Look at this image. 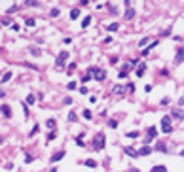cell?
<instances>
[{
    "label": "cell",
    "instance_id": "1",
    "mask_svg": "<svg viewBox=\"0 0 184 172\" xmlns=\"http://www.w3.org/2000/svg\"><path fill=\"white\" fill-rule=\"evenodd\" d=\"M88 74H89V76H91V78H95L97 81H103V80L106 78V72H104L103 68H97V66H89Z\"/></svg>",
    "mask_w": 184,
    "mask_h": 172
},
{
    "label": "cell",
    "instance_id": "2",
    "mask_svg": "<svg viewBox=\"0 0 184 172\" xmlns=\"http://www.w3.org/2000/svg\"><path fill=\"white\" fill-rule=\"evenodd\" d=\"M161 131L165 134H169L173 131V125H171V115H163L161 117Z\"/></svg>",
    "mask_w": 184,
    "mask_h": 172
},
{
    "label": "cell",
    "instance_id": "3",
    "mask_svg": "<svg viewBox=\"0 0 184 172\" xmlns=\"http://www.w3.org/2000/svg\"><path fill=\"white\" fill-rule=\"evenodd\" d=\"M93 148L97 149V151H101V149L104 148V133H99L95 136V142H93Z\"/></svg>",
    "mask_w": 184,
    "mask_h": 172
},
{
    "label": "cell",
    "instance_id": "4",
    "mask_svg": "<svg viewBox=\"0 0 184 172\" xmlns=\"http://www.w3.org/2000/svg\"><path fill=\"white\" fill-rule=\"evenodd\" d=\"M67 61H69V51H61L59 57H57V61H55V66H57V68H63Z\"/></svg>",
    "mask_w": 184,
    "mask_h": 172
},
{
    "label": "cell",
    "instance_id": "5",
    "mask_svg": "<svg viewBox=\"0 0 184 172\" xmlns=\"http://www.w3.org/2000/svg\"><path fill=\"white\" fill-rule=\"evenodd\" d=\"M156 136H158V131H156V127H148V131H146V142H144V144L148 146V144L152 142Z\"/></svg>",
    "mask_w": 184,
    "mask_h": 172
},
{
    "label": "cell",
    "instance_id": "6",
    "mask_svg": "<svg viewBox=\"0 0 184 172\" xmlns=\"http://www.w3.org/2000/svg\"><path fill=\"white\" fill-rule=\"evenodd\" d=\"M184 61V49L182 47H178L177 49V57H175V62H173V64H175V66H178V64Z\"/></svg>",
    "mask_w": 184,
    "mask_h": 172
},
{
    "label": "cell",
    "instance_id": "7",
    "mask_svg": "<svg viewBox=\"0 0 184 172\" xmlns=\"http://www.w3.org/2000/svg\"><path fill=\"white\" fill-rule=\"evenodd\" d=\"M123 151L129 155V157H133V159H137V157H140L139 155V151H137V149L135 148H131V146H125V149H123Z\"/></svg>",
    "mask_w": 184,
    "mask_h": 172
},
{
    "label": "cell",
    "instance_id": "8",
    "mask_svg": "<svg viewBox=\"0 0 184 172\" xmlns=\"http://www.w3.org/2000/svg\"><path fill=\"white\" fill-rule=\"evenodd\" d=\"M171 115L175 117V119H178V121L184 119V114H182V110H178V108H177V110H171Z\"/></svg>",
    "mask_w": 184,
    "mask_h": 172
},
{
    "label": "cell",
    "instance_id": "9",
    "mask_svg": "<svg viewBox=\"0 0 184 172\" xmlns=\"http://www.w3.org/2000/svg\"><path fill=\"white\" fill-rule=\"evenodd\" d=\"M156 46H158V40H154V42H152V44H148V46L144 47V51H143V55L146 57V55H148V53H150V51H152V49H154Z\"/></svg>",
    "mask_w": 184,
    "mask_h": 172
},
{
    "label": "cell",
    "instance_id": "10",
    "mask_svg": "<svg viewBox=\"0 0 184 172\" xmlns=\"http://www.w3.org/2000/svg\"><path fill=\"white\" fill-rule=\"evenodd\" d=\"M125 93V87L123 85H116V87L112 89V95H123Z\"/></svg>",
    "mask_w": 184,
    "mask_h": 172
},
{
    "label": "cell",
    "instance_id": "11",
    "mask_svg": "<svg viewBox=\"0 0 184 172\" xmlns=\"http://www.w3.org/2000/svg\"><path fill=\"white\" fill-rule=\"evenodd\" d=\"M63 157H65V151H57V153H53L51 161H53V163H57V161H61Z\"/></svg>",
    "mask_w": 184,
    "mask_h": 172
},
{
    "label": "cell",
    "instance_id": "12",
    "mask_svg": "<svg viewBox=\"0 0 184 172\" xmlns=\"http://www.w3.org/2000/svg\"><path fill=\"white\" fill-rule=\"evenodd\" d=\"M144 70H146V64H144V62H140V64H139V68H137V76L140 78V76L144 74Z\"/></svg>",
    "mask_w": 184,
    "mask_h": 172
},
{
    "label": "cell",
    "instance_id": "13",
    "mask_svg": "<svg viewBox=\"0 0 184 172\" xmlns=\"http://www.w3.org/2000/svg\"><path fill=\"white\" fill-rule=\"evenodd\" d=\"M2 114H4L6 117H12V110H10L8 104H2Z\"/></svg>",
    "mask_w": 184,
    "mask_h": 172
},
{
    "label": "cell",
    "instance_id": "14",
    "mask_svg": "<svg viewBox=\"0 0 184 172\" xmlns=\"http://www.w3.org/2000/svg\"><path fill=\"white\" fill-rule=\"evenodd\" d=\"M150 151H152V149H150L148 146H144V148H140V149H139V155H140V157H144V155H148Z\"/></svg>",
    "mask_w": 184,
    "mask_h": 172
},
{
    "label": "cell",
    "instance_id": "15",
    "mask_svg": "<svg viewBox=\"0 0 184 172\" xmlns=\"http://www.w3.org/2000/svg\"><path fill=\"white\" fill-rule=\"evenodd\" d=\"M29 53H30V55H34V57H38L42 51H40L38 47H34V46H30V47H29Z\"/></svg>",
    "mask_w": 184,
    "mask_h": 172
},
{
    "label": "cell",
    "instance_id": "16",
    "mask_svg": "<svg viewBox=\"0 0 184 172\" xmlns=\"http://www.w3.org/2000/svg\"><path fill=\"white\" fill-rule=\"evenodd\" d=\"M135 17V9L133 8H127V12H125V19H133Z\"/></svg>",
    "mask_w": 184,
    "mask_h": 172
},
{
    "label": "cell",
    "instance_id": "17",
    "mask_svg": "<svg viewBox=\"0 0 184 172\" xmlns=\"http://www.w3.org/2000/svg\"><path fill=\"white\" fill-rule=\"evenodd\" d=\"M150 172H167V168H165L163 165H158V166H154V168L150 170Z\"/></svg>",
    "mask_w": 184,
    "mask_h": 172
},
{
    "label": "cell",
    "instance_id": "18",
    "mask_svg": "<svg viewBox=\"0 0 184 172\" xmlns=\"http://www.w3.org/2000/svg\"><path fill=\"white\" fill-rule=\"evenodd\" d=\"M89 23H91V17L88 15V17H85V19L82 21V27H84V28H88V27H89Z\"/></svg>",
    "mask_w": 184,
    "mask_h": 172
},
{
    "label": "cell",
    "instance_id": "19",
    "mask_svg": "<svg viewBox=\"0 0 184 172\" xmlns=\"http://www.w3.org/2000/svg\"><path fill=\"white\" fill-rule=\"evenodd\" d=\"M2 27H12V19H10V17H4V19H2Z\"/></svg>",
    "mask_w": 184,
    "mask_h": 172
},
{
    "label": "cell",
    "instance_id": "20",
    "mask_svg": "<svg viewBox=\"0 0 184 172\" xmlns=\"http://www.w3.org/2000/svg\"><path fill=\"white\" fill-rule=\"evenodd\" d=\"M12 80V72H6L4 76H2V83H6V81H10Z\"/></svg>",
    "mask_w": 184,
    "mask_h": 172
},
{
    "label": "cell",
    "instance_id": "21",
    "mask_svg": "<svg viewBox=\"0 0 184 172\" xmlns=\"http://www.w3.org/2000/svg\"><path fill=\"white\" fill-rule=\"evenodd\" d=\"M34 100H36L34 95H27V104H34Z\"/></svg>",
    "mask_w": 184,
    "mask_h": 172
},
{
    "label": "cell",
    "instance_id": "22",
    "mask_svg": "<svg viewBox=\"0 0 184 172\" xmlns=\"http://www.w3.org/2000/svg\"><path fill=\"white\" fill-rule=\"evenodd\" d=\"M76 119H78V115L74 114V112H70V114H69V121H70V123H74Z\"/></svg>",
    "mask_w": 184,
    "mask_h": 172
},
{
    "label": "cell",
    "instance_id": "23",
    "mask_svg": "<svg viewBox=\"0 0 184 172\" xmlns=\"http://www.w3.org/2000/svg\"><path fill=\"white\" fill-rule=\"evenodd\" d=\"M148 42H150V38H143V40L139 42V47H144V46L148 44Z\"/></svg>",
    "mask_w": 184,
    "mask_h": 172
},
{
    "label": "cell",
    "instance_id": "24",
    "mask_svg": "<svg viewBox=\"0 0 184 172\" xmlns=\"http://www.w3.org/2000/svg\"><path fill=\"white\" fill-rule=\"evenodd\" d=\"M78 15H80L78 9H72V12H70V19H78Z\"/></svg>",
    "mask_w": 184,
    "mask_h": 172
},
{
    "label": "cell",
    "instance_id": "25",
    "mask_svg": "<svg viewBox=\"0 0 184 172\" xmlns=\"http://www.w3.org/2000/svg\"><path fill=\"white\" fill-rule=\"evenodd\" d=\"M38 131H40V129H38V125H34V129H32V131L29 133V136H36V134H38Z\"/></svg>",
    "mask_w": 184,
    "mask_h": 172
},
{
    "label": "cell",
    "instance_id": "26",
    "mask_svg": "<svg viewBox=\"0 0 184 172\" xmlns=\"http://www.w3.org/2000/svg\"><path fill=\"white\" fill-rule=\"evenodd\" d=\"M85 166H91L93 168V166H97V163H95L93 159H88V161H85Z\"/></svg>",
    "mask_w": 184,
    "mask_h": 172
},
{
    "label": "cell",
    "instance_id": "27",
    "mask_svg": "<svg viewBox=\"0 0 184 172\" xmlns=\"http://www.w3.org/2000/svg\"><path fill=\"white\" fill-rule=\"evenodd\" d=\"M118 28H120V25H118V23H112V25H108V30H118Z\"/></svg>",
    "mask_w": 184,
    "mask_h": 172
},
{
    "label": "cell",
    "instance_id": "28",
    "mask_svg": "<svg viewBox=\"0 0 184 172\" xmlns=\"http://www.w3.org/2000/svg\"><path fill=\"white\" fill-rule=\"evenodd\" d=\"M46 125H48L49 129H55V119H48V121H46Z\"/></svg>",
    "mask_w": 184,
    "mask_h": 172
},
{
    "label": "cell",
    "instance_id": "29",
    "mask_svg": "<svg viewBox=\"0 0 184 172\" xmlns=\"http://www.w3.org/2000/svg\"><path fill=\"white\" fill-rule=\"evenodd\" d=\"M108 127H110V129H116V127H118V121H116V119H110V121H108Z\"/></svg>",
    "mask_w": 184,
    "mask_h": 172
},
{
    "label": "cell",
    "instance_id": "30",
    "mask_svg": "<svg viewBox=\"0 0 184 172\" xmlns=\"http://www.w3.org/2000/svg\"><path fill=\"white\" fill-rule=\"evenodd\" d=\"M84 117H85V119H91V117H93V114H91L89 110H84Z\"/></svg>",
    "mask_w": 184,
    "mask_h": 172
},
{
    "label": "cell",
    "instance_id": "31",
    "mask_svg": "<svg viewBox=\"0 0 184 172\" xmlns=\"http://www.w3.org/2000/svg\"><path fill=\"white\" fill-rule=\"evenodd\" d=\"M34 25H36L34 19H27V27H34Z\"/></svg>",
    "mask_w": 184,
    "mask_h": 172
},
{
    "label": "cell",
    "instance_id": "32",
    "mask_svg": "<svg viewBox=\"0 0 184 172\" xmlns=\"http://www.w3.org/2000/svg\"><path fill=\"white\" fill-rule=\"evenodd\" d=\"M25 4H27V6H38V2H36V0H27Z\"/></svg>",
    "mask_w": 184,
    "mask_h": 172
},
{
    "label": "cell",
    "instance_id": "33",
    "mask_svg": "<svg viewBox=\"0 0 184 172\" xmlns=\"http://www.w3.org/2000/svg\"><path fill=\"white\" fill-rule=\"evenodd\" d=\"M74 70H76V64H74V62H70V64H69V72H70V74H72V72H74Z\"/></svg>",
    "mask_w": 184,
    "mask_h": 172
},
{
    "label": "cell",
    "instance_id": "34",
    "mask_svg": "<svg viewBox=\"0 0 184 172\" xmlns=\"http://www.w3.org/2000/svg\"><path fill=\"white\" fill-rule=\"evenodd\" d=\"M57 15H59V9L53 8V9H51V17H57Z\"/></svg>",
    "mask_w": 184,
    "mask_h": 172
},
{
    "label": "cell",
    "instance_id": "35",
    "mask_svg": "<svg viewBox=\"0 0 184 172\" xmlns=\"http://www.w3.org/2000/svg\"><path fill=\"white\" fill-rule=\"evenodd\" d=\"M76 146H80V148H84V146H85V144H84V142H82V138H80V136H78V138H76Z\"/></svg>",
    "mask_w": 184,
    "mask_h": 172
},
{
    "label": "cell",
    "instance_id": "36",
    "mask_svg": "<svg viewBox=\"0 0 184 172\" xmlns=\"http://www.w3.org/2000/svg\"><path fill=\"white\" fill-rule=\"evenodd\" d=\"M17 9H19V6H12V8L8 9V13H14V12H17Z\"/></svg>",
    "mask_w": 184,
    "mask_h": 172
},
{
    "label": "cell",
    "instance_id": "37",
    "mask_svg": "<svg viewBox=\"0 0 184 172\" xmlns=\"http://www.w3.org/2000/svg\"><path fill=\"white\" fill-rule=\"evenodd\" d=\"M53 138H55V131H51V133L48 134V142H49V140H53Z\"/></svg>",
    "mask_w": 184,
    "mask_h": 172
},
{
    "label": "cell",
    "instance_id": "38",
    "mask_svg": "<svg viewBox=\"0 0 184 172\" xmlns=\"http://www.w3.org/2000/svg\"><path fill=\"white\" fill-rule=\"evenodd\" d=\"M67 87H69V89H76V81H70Z\"/></svg>",
    "mask_w": 184,
    "mask_h": 172
},
{
    "label": "cell",
    "instance_id": "39",
    "mask_svg": "<svg viewBox=\"0 0 184 172\" xmlns=\"http://www.w3.org/2000/svg\"><path fill=\"white\" fill-rule=\"evenodd\" d=\"M127 136H129V138H137V136H139V133H137V131H133V133H129Z\"/></svg>",
    "mask_w": 184,
    "mask_h": 172
},
{
    "label": "cell",
    "instance_id": "40",
    "mask_svg": "<svg viewBox=\"0 0 184 172\" xmlns=\"http://www.w3.org/2000/svg\"><path fill=\"white\" fill-rule=\"evenodd\" d=\"M158 149H159V151H167V148H165L163 144H159V146H158Z\"/></svg>",
    "mask_w": 184,
    "mask_h": 172
},
{
    "label": "cell",
    "instance_id": "41",
    "mask_svg": "<svg viewBox=\"0 0 184 172\" xmlns=\"http://www.w3.org/2000/svg\"><path fill=\"white\" fill-rule=\"evenodd\" d=\"M178 104H184V96H182V99H180V100H178Z\"/></svg>",
    "mask_w": 184,
    "mask_h": 172
},
{
    "label": "cell",
    "instance_id": "42",
    "mask_svg": "<svg viewBox=\"0 0 184 172\" xmlns=\"http://www.w3.org/2000/svg\"><path fill=\"white\" fill-rule=\"evenodd\" d=\"M180 155H182V157H184V149H182V151H180Z\"/></svg>",
    "mask_w": 184,
    "mask_h": 172
}]
</instances>
